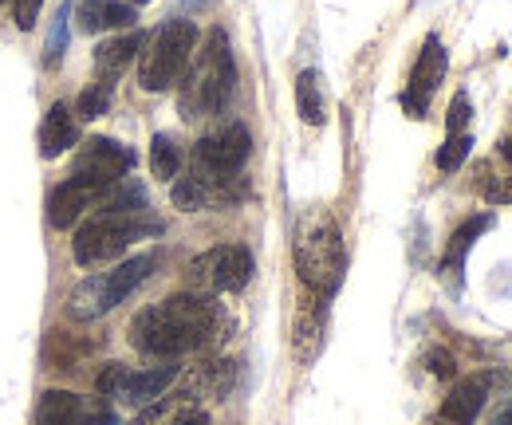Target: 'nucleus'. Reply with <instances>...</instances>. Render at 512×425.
I'll list each match as a JSON object with an SVG mask.
<instances>
[{
	"label": "nucleus",
	"instance_id": "5",
	"mask_svg": "<svg viewBox=\"0 0 512 425\" xmlns=\"http://www.w3.org/2000/svg\"><path fill=\"white\" fill-rule=\"evenodd\" d=\"M296 272L323 300L343 284L347 248H343L339 225L327 213H316V217H308L300 225V233H296Z\"/></svg>",
	"mask_w": 512,
	"mask_h": 425
},
{
	"label": "nucleus",
	"instance_id": "30",
	"mask_svg": "<svg viewBox=\"0 0 512 425\" xmlns=\"http://www.w3.org/2000/svg\"><path fill=\"white\" fill-rule=\"evenodd\" d=\"M130 4H146V0H130Z\"/></svg>",
	"mask_w": 512,
	"mask_h": 425
},
{
	"label": "nucleus",
	"instance_id": "2",
	"mask_svg": "<svg viewBox=\"0 0 512 425\" xmlns=\"http://www.w3.org/2000/svg\"><path fill=\"white\" fill-rule=\"evenodd\" d=\"M233 95H237V60L229 36L213 28L205 36V48L182 75V95H178L182 119H213L233 103Z\"/></svg>",
	"mask_w": 512,
	"mask_h": 425
},
{
	"label": "nucleus",
	"instance_id": "26",
	"mask_svg": "<svg viewBox=\"0 0 512 425\" xmlns=\"http://www.w3.org/2000/svg\"><path fill=\"white\" fill-rule=\"evenodd\" d=\"M40 4L44 0H12V16L20 24V32H32L36 28V16H40Z\"/></svg>",
	"mask_w": 512,
	"mask_h": 425
},
{
	"label": "nucleus",
	"instance_id": "27",
	"mask_svg": "<svg viewBox=\"0 0 512 425\" xmlns=\"http://www.w3.org/2000/svg\"><path fill=\"white\" fill-rule=\"evenodd\" d=\"M501 158H505V162L512 166V134L505 138V142H501Z\"/></svg>",
	"mask_w": 512,
	"mask_h": 425
},
{
	"label": "nucleus",
	"instance_id": "17",
	"mask_svg": "<svg viewBox=\"0 0 512 425\" xmlns=\"http://www.w3.org/2000/svg\"><path fill=\"white\" fill-rule=\"evenodd\" d=\"M134 24V4L123 0H79V32H111Z\"/></svg>",
	"mask_w": 512,
	"mask_h": 425
},
{
	"label": "nucleus",
	"instance_id": "10",
	"mask_svg": "<svg viewBox=\"0 0 512 425\" xmlns=\"http://www.w3.org/2000/svg\"><path fill=\"white\" fill-rule=\"evenodd\" d=\"M446 67H449L446 44L430 32L426 44H422V52H418V60H414L410 83H406V91H402V111H406L410 119H426L430 99H434V91H438L442 79H446Z\"/></svg>",
	"mask_w": 512,
	"mask_h": 425
},
{
	"label": "nucleus",
	"instance_id": "13",
	"mask_svg": "<svg viewBox=\"0 0 512 425\" xmlns=\"http://www.w3.org/2000/svg\"><path fill=\"white\" fill-rule=\"evenodd\" d=\"M142 44H146V36H142V32H127V36L103 40V44L95 48V83L115 87V79H119L130 63L138 60V56H142Z\"/></svg>",
	"mask_w": 512,
	"mask_h": 425
},
{
	"label": "nucleus",
	"instance_id": "3",
	"mask_svg": "<svg viewBox=\"0 0 512 425\" xmlns=\"http://www.w3.org/2000/svg\"><path fill=\"white\" fill-rule=\"evenodd\" d=\"M249 154H253V134H249V126H245V122H225V126H217V130H209V134L197 138L190 178H197V182L213 193V205L233 201V197H237L233 182H237V174L245 170Z\"/></svg>",
	"mask_w": 512,
	"mask_h": 425
},
{
	"label": "nucleus",
	"instance_id": "22",
	"mask_svg": "<svg viewBox=\"0 0 512 425\" xmlns=\"http://www.w3.org/2000/svg\"><path fill=\"white\" fill-rule=\"evenodd\" d=\"M111 95H115V87H103V83H91L83 95H79V103H75V111H79V119H103L107 111H111Z\"/></svg>",
	"mask_w": 512,
	"mask_h": 425
},
{
	"label": "nucleus",
	"instance_id": "16",
	"mask_svg": "<svg viewBox=\"0 0 512 425\" xmlns=\"http://www.w3.org/2000/svg\"><path fill=\"white\" fill-rule=\"evenodd\" d=\"M178 378V366H146V370H127V382L119 390V402H130V406H154L166 386Z\"/></svg>",
	"mask_w": 512,
	"mask_h": 425
},
{
	"label": "nucleus",
	"instance_id": "11",
	"mask_svg": "<svg viewBox=\"0 0 512 425\" xmlns=\"http://www.w3.org/2000/svg\"><path fill=\"white\" fill-rule=\"evenodd\" d=\"M36 425H115V410L71 390H44L36 402Z\"/></svg>",
	"mask_w": 512,
	"mask_h": 425
},
{
	"label": "nucleus",
	"instance_id": "14",
	"mask_svg": "<svg viewBox=\"0 0 512 425\" xmlns=\"http://www.w3.org/2000/svg\"><path fill=\"white\" fill-rule=\"evenodd\" d=\"M95 201H99L95 189H87V185H79V182H60L52 189V197H48V225H52V229H71V225H79V217H83Z\"/></svg>",
	"mask_w": 512,
	"mask_h": 425
},
{
	"label": "nucleus",
	"instance_id": "23",
	"mask_svg": "<svg viewBox=\"0 0 512 425\" xmlns=\"http://www.w3.org/2000/svg\"><path fill=\"white\" fill-rule=\"evenodd\" d=\"M67 12H71V8H60V12H56V20H52V40L44 44V63H48V67H56V63L64 60V48H67Z\"/></svg>",
	"mask_w": 512,
	"mask_h": 425
},
{
	"label": "nucleus",
	"instance_id": "15",
	"mask_svg": "<svg viewBox=\"0 0 512 425\" xmlns=\"http://www.w3.org/2000/svg\"><path fill=\"white\" fill-rule=\"evenodd\" d=\"M75 142H79V119L71 115L67 103H52L44 122H40V158L52 162V158L67 154Z\"/></svg>",
	"mask_w": 512,
	"mask_h": 425
},
{
	"label": "nucleus",
	"instance_id": "6",
	"mask_svg": "<svg viewBox=\"0 0 512 425\" xmlns=\"http://www.w3.org/2000/svg\"><path fill=\"white\" fill-rule=\"evenodd\" d=\"M154 268H158V252H142V256H130L123 264H115L111 272H99V276L83 280L67 296V315L79 319V323H87V319H99V315L115 311V307L123 304V300H130L154 276Z\"/></svg>",
	"mask_w": 512,
	"mask_h": 425
},
{
	"label": "nucleus",
	"instance_id": "24",
	"mask_svg": "<svg viewBox=\"0 0 512 425\" xmlns=\"http://www.w3.org/2000/svg\"><path fill=\"white\" fill-rule=\"evenodd\" d=\"M127 370L130 366L123 363H111L103 374H99V382H95V390L103 394V398H119V390H123V382H127Z\"/></svg>",
	"mask_w": 512,
	"mask_h": 425
},
{
	"label": "nucleus",
	"instance_id": "9",
	"mask_svg": "<svg viewBox=\"0 0 512 425\" xmlns=\"http://www.w3.org/2000/svg\"><path fill=\"white\" fill-rule=\"evenodd\" d=\"M134 170V150L115 142V138H91L83 142V150L75 154V166H71V182L95 189L99 197L107 189H115L119 182H127V174Z\"/></svg>",
	"mask_w": 512,
	"mask_h": 425
},
{
	"label": "nucleus",
	"instance_id": "8",
	"mask_svg": "<svg viewBox=\"0 0 512 425\" xmlns=\"http://www.w3.org/2000/svg\"><path fill=\"white\" fill-rule=\"evenodd\" d=\"M256 272V260L249 244H213L201 256L190 260V284L201 296H225V292H241L249 288Z\"/></svg>",
	"mask_w": 512,
	"mask_h": 425
},
{
	"label": "nucleus",
	"instance_id": "1",
	"mask_svg": "<svg viewBox=\"0 0 512 425\" xmlns=\"http://www.w3.org/2000/svg\"><path fill=\"white\" fill-rule=\"evenodd\" d=\"M221 327H225V315L213 304V296L178 292L142 307L130 319V347L154 359H178L221 339Z\"/></svg>",
	"mask_w": 512,
	"mask_h": 425
},
{
	"label": "nucleus",
	"instance_id": "4",
	"mask_svg": "<svg viewBox=\"0 0 512 425\" xmlns=\"http://www.w3.org/2000/svg\"><path fill=\"white\" fill-rule=\"evenodd\" d=\"M162 225L138 209V213H127V209H103L95 217H87L71 241V256L75 264L83 268H95V264H111L127 252L134 241H146V237H158Z\"/></svg>",
	"mask_w": 512,
	"mask_h": 425
},
{
	"label": "nucleus",
	"instance_id": "18",
	"mask_svg": "<svg viewBox=\"0 0 512 425\" xmlns=\"http://www.w3.org/2000/svg\"><path fill=\"white\" fill-rule=\"evenodd\" d=\"M296 111L308 126H323L327 122V99H323V79L320 71H300L296 75Z\"/></svg>",
	"mask_w": 512,
	"mask_h": 425
},
{
	"label": "nucleus",
	"instance_id": "21",
	"mask_svg": "<svg viewBox=\"0 0 512 425\" xmlns=\"http://www.w3.org/2000/svg\"><path fill=\"white\" fill-rule=\"evenodd\" d=\"M469 150H473V134L469 130H461V134H449L446 138V146L438 150V170L442 174H453V170H461V162L469 158Z\"/></svg>",
	"mask_w": 512,
	"mask_h": 425
},
{
	"label": "nucleus",
	"instance_id": "28",
	"mask_svg": "<svg viewBox=\"0 0 512 425\" xmlns=\"http://www.w3.org/2000/svg\"><path fill=\"white\" fill-rule=\"evenodd\" d=\"M497 197H501V201H512V185L509 189H497Z\"/></svg>",
	"mask_w": 512,
	"mask_h": 425
},
{
	"label": "nucleus",
	"instance_id": "7",
	"mask_svg": "<svg viewBox=\"0 0 512 425\" xmlns=\"http://www.w3.org/2000/svg\"><path fill=\"white\" fill-rule=\"evenodd\" d=\"M197 52V24L193 20H166L154 36H146L138 56V83L142 91H170L182 83L186 67Z\"/></svg>",
	"mask_w": 512,
	"mask_h": 425
},
{
	"label": "nucleus",
	"instance_id": "20",
	"mask_svg": "<svg viewBox=\"0 0 512 425\" xmlns=\"http://www.w3.org/2000/svg\"><path fill=\"white\" fill-rule=\"evenodd\" d=\"M493 225V213H477V217H469L453 237H449V248H446V272H461V264H465V252L473 248V241L485 233Z\"/></svg>",
	"mask_w": 512,
	"mask_h": 425
},
{
	"label": "nucleus",
	"instance_id": "12",
	"mask_svg": "<svg viewBox=\"0 0 512 425\" xmlns=\"http://www.w3.org/2000/svg\"><path fill=\"white\" fill-rule=\"evenodd\" d=\"M489 402V374H469L461 378L442 402V422L446 425H473Z\"/></svg>",
	"mask_w": 512,
	"mask_h": 425
},
{
	"label": "nucleus",
	"instance_id": "29",
	"mask_svg": "<svg viewBox=\"0 0 512 425\" xmlns=\"http://www.w3.org/2000/svg\"><path fill=\"white\" fill-rule=\"evenodd\" d=\"M501 425H512V410H509V414H505V422H501Z\"/></svg>",
	"mask_w": 512,
	"mask_h": 425
},
{
	"label": "nucleus",
	"instance_id": "19",
	"mask_svg": "<svg viewBox=\"0 0 512 425\" xmlns=\"http://www.w3.org/2000/svg\"><path fill=\"white\" fill-rule=\"evenodd\" d=\"M182 170V146L174 134H154L150 138V174L158 182H174Z\"/></svg>",
	"mask_w": 512,
	"mask_h": 425
},
{
	"label": "nucleus",
	"instance_id": "25",
	"mask_svg": "<svg viewBox=\"0 0 512 425\" xmlns=\"http://www.w3.org/2000/svg\"><path fill=\"white\" fill-rule=\"evenodd\" d=\"M473 115V103H469V95L465 91H457L453 95V103H449V115H446V130L449 134H461L465 130V122Z\"/></svg>",
	"mask_w": 512,
	"mask_h": 425
}]
</instances>
